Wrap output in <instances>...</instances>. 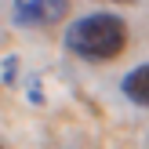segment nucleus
<instances>
[{
    "mask_svg": "<svg viewBox=\"0 0 149 149\" xmlns=\"http://www.w3.org/2000/svg\"><path fill=\"white\" fill-rule=\"evenodd\" d=\"M65 47L84 62H113L127 47V26L116 15H84L65 29Z\"/></svg>",
    "mask_w": 149,
    "mask_h": 149,
    "instance_id": "f257e3e1",
    "label": "nucleus"
},
{
    "mask_svg": "<svg viewBox=\"0 0 149 149\" xmlns=\"http://www.w3.org/2000/svg\"><path fill=\"white\" fill-rule=\"evenodd\" d=\"M11 15L18 26L36 29V26H55L69 15V0H15Z\"/></svg>",
    "mask_w": 149,
    "mask_h": 149,
    "instance_id": "f03ea898",
    "label": "nucleus"
},
{
    "mask_svg": "<svg viewBox=\"0 0 149 149\" xmlns=\"http://www.w3.org/2000/svg\"><path fill=\"white\" fill-rule=\"evenodd\" d=\"M120 91L127 95L131 102H138V106H149V65H138V69H131L127 77H124Z\"/></svg>",
    "mask_w": 149,
    "mask_h": 149,
    "instance_id": "7ed1b4c3",
    "label": "nucleus"
},
{
    "mask_svg": "<svg viewBox=\"0 0 149 149\" xmlns=\"http://www.w3.org/2000/svg\"><path fill=\"white\" fill-rule=\"evenodd\" d=\"M113 4H131V0H113Z\"/></svg>",
    "mask_w": 149,
    "mask_h": 149,
    "instance_id": "20e7f679",
    "label": "nucleus"
}]
</instances>
